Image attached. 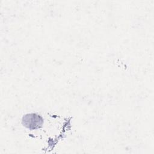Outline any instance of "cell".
Returning <instances> with one entry per match:
<instances>
[{
    "label": "cell",
    "mask_w": 154,
    "mask_h": 154,
    "mask_svg": "<svg viewBox=\"0 0 154 154\" xmlns=\"http://www.w3.org/2000/svg\"><path fill=\"white\" fill-rule=\"evenodd\" d=\"M43 119L36 114H28L23 117L22 124L26 128L30 129H35L42 126Z\"/></svg>",
    "instance_id": "obj_1"
}]
</instances>
